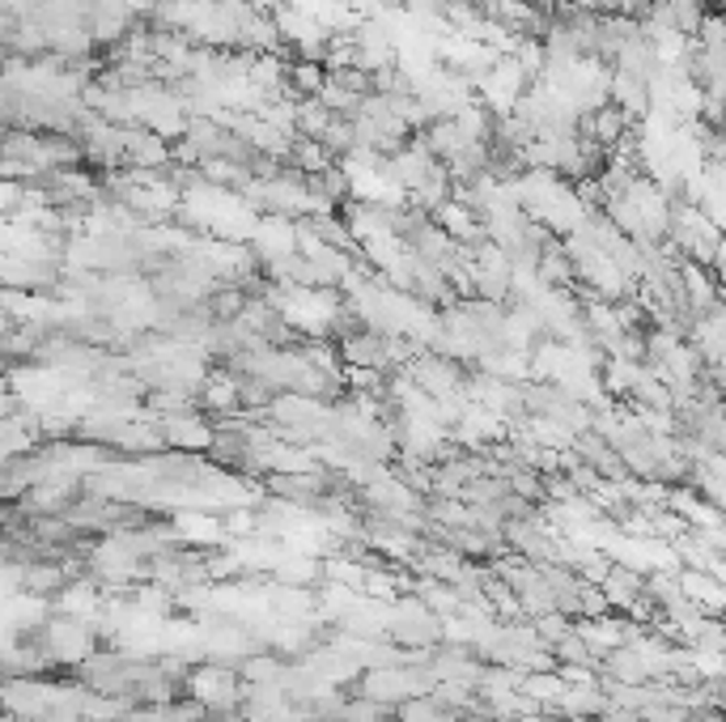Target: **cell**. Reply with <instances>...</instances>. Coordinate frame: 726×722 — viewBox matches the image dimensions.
<instances>
[{
	"label": "cell",
	"mask_w": 726,
	"mask_h": 722,
	"mask_svg": "<svg viewBox=\"0 0 726 722\" xmlns=\"http://www.w3.org/2000/svg\"><path fill=\"white\" fill-rule=\"evenodd\" d=\"M161 438L170 442V447H183V451H196V447H204L213 433L204 429L200 417H191V413H170V421L161 426Z\"/></svg>",
	"instance_id": "obj_1"
}]
</instances>
